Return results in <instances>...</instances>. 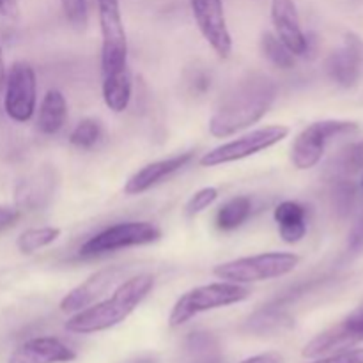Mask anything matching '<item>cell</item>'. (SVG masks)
Segmentation results:
<instances>
[{
  "label": "cell",
  "mask_w": 363,
  "mask_h": 363,
  "mask_svg": "<svg viewBox=\"0 0 363 363\" xmlns=\"http://www.w3.org/2000/svg\"><path fill=\"white\" fill-rule=\"evenodd\" d=\"M347 252L353 255L363 254V211L350 230V236H347Z\"/></svg>",
  "instance_id": "27"
},
{
  "label": "cell",
  "mask_w": 363,
  "mask_h": 363,
  "mask_svg": "<svg viewBox=\"0 0 363 363\" xmlns=\"http://www.w3.org/2000/svg\"><path fill=\"white\" fill-rule=\"evenodd\" d=\"M101 28V92L112 112L121 113L131 101V73L128 66V38L119 0H98Z\"/></svg>",
  "instance_id": "1"
},
{
  "label": "cell",
  "mask_w": 363,
  "mask_h": 363,
  "mask_svg": "<svg viewBox=\"0 0 363 363\" xmlns=\"http://www.w3.org/2000/svg\"><path fill=\"white\" fill-rule=\"evenodd\" d=\"M53 191H55L53 172L50 169H46L43 172L34 174L30 179L21 183V188L18 190V202L23 208H41V206L48 204Z\"/></svg>",
  "instance_id": "19"
},
{
  "label": "cell",
  "mask_w": 363,
  "mask_h": 363,
  "mask_svg": "<svg viewBox=\"0 0 363 363\" xmlns=\"http://www.w3.org/2000/svg\"><path fill=\"white\" fill-rule=\"evenodd\" d=\"M6 77H7V69H6V60H4V50H2V43H0V91L6 85Z\"/></svg>",
  "instance_id": "32"
},
{
  "label": "cell",
  "mask_w": 363,
  "mask_h": 363,
  "mask_svg": "<svg viewBox=\"0 0 363 363\" xmlns=\"http://www.w3.org/2000/svg\"><path fill=\"white\" fill-rule=\"evenodd\" d=\"M155 287V277L151 273H138L128 280L117 284L110 298L96 301L91 307L77 312L66 321V330L78 335L105 332L126 321L135 308L147 298Z\"/></svg>",
  "instance_id": "3"
},
{
  "label": "cell",
  "mask_w": 363,
  "mask_h": 363,
  "mask_svg": "<svg viewBox=\"0 0 363 363\" xmlns=\"http://www.w3.org/2000/svg\"><path fill=\"white\" fill-rule=\"evenodd\" d=\"M191 14L213 52L220 59H229L233 53V35L227 27L222 0H190Z\"/></svg>",
  "instance_id": "10"
},
{
  "label": "cell",
  "mask_w": 363,
  "mask_h": 363,
  "mask_svg": "<svg viewBox=\"0 0 363 363\" xmlns=\"http://www.w3.org/2000/svg\"><path fill=\"white\" fill-rule=\"evenodd\" d=\"M358 342H363V303L344 321L314 337L303 347L301 354L305 358H321L330 353L351 350Z\"/></svg>",
  "instance_id": "11"
},
{
  "label": "cell",
  "mask_w": 363,
  "mask_h": 363,
  "mask_svg": "<svg viewBox=\"0 0 363 363\" xmlns=\"http://www.w3.org/2000/svg\"><path fill=\"white\" fill-rule=\"evenodd\" d=\"M135 363H156V360H152V358H144V360H138Z\"/></svg>",
  "instance_id": "33"
},
{
  "label": "cell",
  "mask_w": 363,
  "mask_h": 363,
  "mask_svg": "<svg viewBox=\"0 0 363 363\" xmlns=\"http://www.w3.org/2000/svg\"><path fill=\"white\" fill-rule=\"evenodd\" d=\"M241 363H284V358L282 354L269 351V353H261L255 354V357L247 358V360H243Z\"/></svg>",
  "instance_id": "30"
},
{
  "label": "cell",
  "mask_w": 363,
  "mask_h": 363,
  "mask_svg": "<svg viewBox=\"0 0 363 363\" xmlns=\"http://www.w3.org/2000/svg\"><path fill=\"white\" fill-rule=\"evenodd\" d=\"M298 264H300V255L293 252H264V254L222 262L213 268V275L218 280L247 286V284L266 282L289 275Z\"/></svg>",
  "instance_id": "5"
},
{
  "label": "cell",
  "mask_w": 363,
  "mask_h": 363,
  "mask_svg": "<svg viewBox=\"0 0 363 363\" xmlns=\"http://www.w3.org/2000/svg\"><path fill=\"white\" fill-rule=\"evenodd\" d=\"M311 363H363V347H357V350L351 347V350L339 351V353L321 357Z\"/></svg>",
  "instance_id": "26"
},
{
  "label": "cell",
  "mask_w": 363,
  "mask_h": 363,
  "mask_svg": "<svg viewBox=\"0 0 363 363\" xmlns=\"http://www.w3.org/2000/svg\"><path fill=\"white\" fill-rule=\"evenodd\" d=\"M60 233L62 230L59 227H32V229L23 230L20 234V238L16 241V247L23 255H32L35 252L43 250V248L50 247L52 243H55L60 238Z\"/></svg>",
  "instance_id": "21"
},
{
  "label": "cell",
  "mask_w": 363,
  "mask_h": 363,
  "mask_svg": "<svg viewBox=\"0 0 363 363\" xmlns=\"http://www.w3.org/2000/svg\"><path fill=\"white\" fill-rule=\"evenodd\" d=\"M326 73L344 89L354 87L363 73V39L347 32L344 43L326 60Z\"/></svg>",
  "instance_id": "13"
},
{
  "label": "cell",
  "mask_w": 363,
  "mask_h": 363,
  "mask_svg": "<svg viewBox=\"0 0 363 363\" xmlns=\"http://www.w3.org/2000/svg\"><path fill=\"white\" fill-rule=\"evenodd\" d=\"M216 199H218V190H216L215 186L201 188V190L195 191L190 197V201L186 202V206H184V215H186L188 218H195V216L201 215L202 211H206L209 206L215 204Z\"/></svg>",
  "instance_id": "24"
},
{
  "label": "cell",
  "mask_w": 363,
  "mask_h": 363,
  "mask_svg": "<svg viewBox=\"0 0 363 363\" xmlns=\"http://www.w3.org/2000/svg\"><path fill=\"white\" fill-rule=\"evenodd\" d=\"M360 130L353 121L326 119L308 124L298 133L291 145V162L298 170L314 169L325 156L326 147L333 138L353 135Z\"/></svg>",
  "instance_id": "6"
},
{
  "label": "cell",
  "mask_w": 363,
  "mask_h": 363,
  "mask_svg": "<svg viewBox=\"0 0 363 363\" xmlns=\"http://www.w3.org/2000/svg\"><path fill=\"white\" fill-rule=\"evenodd\" d=\"M20 218V209L0 204V233L11 229Z\"/></svg>",
  "instance_id": "28"
},
{
  "label": "cell",
  "mask_w": 363,
  "mask_h": 363,
  "mask_svg": "<svg viewBox=\"0 0 363 363\" xmlns=\"http://www.w3.org/2000/svg\"><path fill=\"white\" fill-rule=\"evenodd\" d=\"M307 208L296 201H286L277 206L275 222L279 234L286 243L296 245L307 236Z\"/></svg>",
  "instance_id": "17"
},
{
  "label": "cell",
  "mask_w": 363,
  "mask_h": 363,
  "mask_svg": "<svg viewBox=\"0 0 363 363\" xmlns=\"http://www.w3.org/2000/svg\"><path fill=\"white\" fill-rule=\"evenodd\" d=\"M60 4H62L64 16L67 18V21L78 30H84L89 21L87 0H60Z\"/></svg>",
  "instance_id": "25"
},
{
  "label": "cell",
  "mask_w": 363,
  "mask_h": 363,
  "mask_svg": "<svg viewBox=\"0 0 363 363\" xmlns=\"http://www.w3.org/2000/svg\"><path fill=\"white\" fill-rule=\"evenodd\" d=\"M277 94L279 87L266 74L252 73L241 78L209 119V133L216 138H227L254 126L269 112Z\"/></svg>",
  "instance_id": "2"
},
{
  "label": "cell",
  "mask_w": 363,
  "mask_h": 363,
  "mask_svg": "<svg viewBox=\"0 0 363 363\" xmlns=\"http://www.w3.org/2000/svg\"><path fill=\"white\" fill-rule=\"evenodd\" d=\"M272 21L277 38L294 53V57L307 53L308 41L301 28L294 0H272Z\"/></svg>",
  "instance_id": "15"
},
{
  "label": "cell",
  "mask_w": 363,
  "mask_h": 363,
  "mask_svg": "<svg viewBox=\"0 0 363 363\" xmlns=\"http://www.w3.org/2000/svg\"><path fill=\"white\" fill-rule=\"evenodd\" d=\"M194 152H181V155L170 156V158L158 160V162L147 163L140 170L133 174L130 179L124 183V194L133 197V195H142L155 188L156 184L163 183L165 179L172 177L174 174L183 170L188 163L194 160Z\"/></svg>",
  "instance_id": "14"
},
{
  "label": "cell",
  "mask_w": 363,
  "mask_h": 363,
  "mask_svg": "<svg viewBox=\"0 0 363 363\" xmlns=\"http://www.w3.org/2000/svg\"><path fill=\"white\" fill-rule=\"evenodd\" d=\"M16 0H0V16H14Z\"/></svg>",
  "instance_id": "31"
},
{
  "label": "cell",
  "mask_w": 363,
  "mask_h": 363,
  "mask_svg": "<svg viewBox=\"0 0 363 363\" xmlns=\"http://www.w3.org/2000/svg\"><path fill=\"white\" fill-rule=\"evenodd\" d=\"M103 138L101 123L96 119H84L71 131V145L78 149H92Z\"/></svg>",
  "instance_id": "23"
},
{
  "label": "cell",
  "mask_w": 363,
  "mask_h": 363,
  "mask_svg": "<svg viewBox=\"0 0 363 363\" xmlns=\"http://www.w3.org/2000/svg\"><path fill=\"white\" fill-rule=\"evenodd\" d=\"M344 160H346L347 167H353V169L362 167L363 165V142L362 144H357V145H353V147L347 149Z\"/></svg>",
  "instance_id": "29"
},
{
  "label": "cell",
  "mask_w": 363,
  "mask_h": 363,
  "mask_svg": "<svg viewBox=\"0 0 363 363\" xmlns=\"http://www.w3.org/2000/svg\"><path fill=\"white\" fill-rule=\"evenodd\" d=\"M4 110L14 123H27L32 119L38 103V82L35 71L25 60L13 62L7 71L4 85Z\"/></svg>",
  "instance_id": "9"
},
{
  "label": "cell",
  "mask_w": 363,
  "mask_h": 363,
  "mask_svg": "<svg viewBox=\"0 0 363 363\" xmlns=\"http://www.w3.org/2000/svg\"><path fill=\"white\" fill-rule=\"evenodd\" d=\"M252 213V201L247 195L233 197L227 201L216 215V225L220 230H234L243 225Z\"/></svg>",
  "instance_id": "20"
},
{
  "label": "cell",
  "mask_w": 363,
  "mask_h": 363,
  "mask_svg": "<svg viewBox=\"0 0 363 363\" xmlns=\"http://www.w3.org/2000/svg\"><path fill=\"white\" fill-rule=\"evenodd\" d=\"M261 52L273 66L280 67V69L294 67V53L277 38V34L264 32L261 35Z\"/></svg>",
  "instance_id": "22"
},
{
  "label": "cell",
  "mask_w": 363,
  "mask_h": 363,
  "mask_svg": "<svg viewBox=\"0 0 363 363\" xmlns=\"http://www.w3.org/2000/svg\"><path fill=\"white\" fill-rule=\"evenodd\" d=\"M124 275H126L124 266H106V268L98 269L60 300V312L77 314V312L91 307L106 291L112 289L116 284L123 282Z\"/></svg>",
  "instance_id": "12"
},
{
  "label": "cell",
  "mask_w": 363,
  "mask_h": 363,
  "mask_svg": "<svg viewBox=\"0 0 363 363\" xmlns=\"http://www.w3.org/2000/svg\"><path fill=\"white\" fill-rule=\"evenodd\" d=\"M291 130L284 124H272V126H262L259 130L250 131V133L238 137L234 140L223 142L218 147L211 149L201 158L202 167H220L227 163L240 162V160L250 158V156L259 155L273 145L280 144Z\"/></svg>",
  "instance_id": "8"
},
{
  "label": "cell",
  "mask_w": 363,
  "mask_h": 363,
  "mask_svg": "<svg viewBox=\"0 0 363 363\" xmlns=\"http://www.w3.org/2000/svg\"><path fill=\"white\" fill-rule=\"evenodd\" d=\"M77 353L55 337H35L20 344L11 353L7 363H69Z\"/></svg>",
  "instance_id": "16"
},
{
  "label": "cell",
  "mask_w": 363,
  "mask_h": 363,
  "mask_svg": "<svg viewBox=\"0 0 363 363\" xmlns=\"http://www.w3.org/2000/svg\"><path fill=\"white\" fill-rule=\"evenodd\" d=\"M250 294L252 291L247 286L225 282V280L194 287V289L186 291L177 298L172 311H170L169 326L170 328H179V326L186 325L188 321L197 318L199 314L241 303V301L248 300Z\"/></svg>",
  "instance_id": "4"
},
{
  "label": "cell",
  "mask_w": 363,
  "mask_h": 363,
  "mask_svg": "<svg viewBox=\"0 0 363 363\" xmlns=\"http://www.w3.org/2000/svg\"><path fill=\"white\" fill-rule=\"evenodd\" d=\"M162 229L152 222H121L99 230L80 247L78 254L84 259L101 257L112 252L131 247H144L160 241Z\"/></svg>",
  "instance_id": "7"
},
{
  "label": "cell",
  "mask_w": 363,
  "mask_h": 363,
  "mask_svg": "<svg viewBox=\"0 0 363 363\" xmlns=\"http://www.w3.org/2000/svg\"><path fill=\"white\" fill-rule=\"evenodd\" d=\"M67 119L66 98L57 89H50L43 96L38 116V130L43 135H57L64 128Z\"/></svg>",
  "instance_id": "18"
},
{
  "label": "cell",
  "mask_w": 363,
  "mask_h": 363,
  "mask_svg": "<svg viewBox=\"0 0 363 363\" xmlns=\"http://www.w3.org/2000/svg\"><path fill=\"white\" fill-rule=\"evenodd\" d=\"M360 184H362V188H363V176H362V181H360Z\"/></svg>",
  "instance_id": "34"
}]
</instances>
